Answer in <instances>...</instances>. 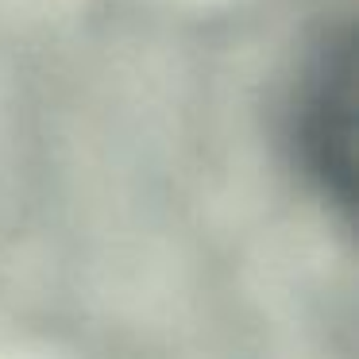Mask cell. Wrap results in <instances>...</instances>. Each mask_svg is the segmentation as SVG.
Wrapping results in <instances>:
<instances>
[{
	"label": "cell",
	"instance_id": "1",
	"mask_svg": "<svg viewBox=\"0 0 359 359\" xmlns=\"http://www.w3.org/2000/svg\"><path fill=\"white\" fill-rule=\"evenodd\" d=\"M355 109H351V27L325 35L309 55L290 104V151L305 186L325 205L355 209Z\"/></svg>",
	"mask_w": 359,
	"mask_h": 359
}]
</instances>
